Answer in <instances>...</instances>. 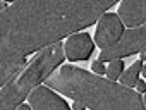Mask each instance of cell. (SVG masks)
<instances>
[{"instance_id": "cell-14", "label": "cell", "mask_w": 146, "mask_h": 110, "mask_svg": "<svg viewBox=\"0 0 146 110\" xmlns=\"http://www.w3.org/2000/svg\"><path fill=\"white\" fill-rule=\"evenodd\" d=\"M72 108H74V110H84V108H86V105H84V103H81V101H76Z\"/></svg>"}, {"instance_id": "cell-1", "label": "cell", "mask_w": 146, "mask_h": 110, "mask_svg": "<svg viewBox=\"0 0 146 110\" xmlns=\"http://www.w3.org/2000/svg\"><path fill=\"white\" fill-rule=\"evenodd\" d=\"M120 0H17L0 11V66L96 23Z\"/></svg>"}, {"instance_id": "cell-16", "label": "cell", "mask_w": 146, "mask_h": 110, "mask_svg": "<svg viewBox=\"0 0 146 110\" xmlns=\"http://www.w3.org/2000/svg\"><path fill=\"white\" fill-rule=\"evenodd\" d=\"M141 60H143V62H146V48L141 52Z\"/></svg>"}, {"instance_id": "cell-5", "label": "cell", "mask_w": 146, "mask_h": 110, "mask_svg": "<svg viewBox=\"0 0 146 110\" xmlns=\"http://www.w3.org/2000/svg\"><path fill=\"white\" fill-rule=\"evenodd\" d=\"M124 34V23L119 17V14L113 12H103L98 19V28H96V46L108 48L113 43H117L120 40V36Z\"/></svg>"}, {"instance_id": "cell-6", "label": "cell", "mask_w": 146, "mask_h": 110, "mask_svg": "<svg viewBox=\"0 0 146 110\" xmlns=\"http://www.w3.org/2000/svg\"><path fill=\"white\" fill-rule=\"evenodd\" d=\"M93 48L95 43L91 41L88 33L70 34L64 43V53L69 60H88Z\"/></svg>"}, {"instance_id": "cell-2", "label": "cell", "mask_w": 146, "mask_h": 110, "mask_svg": "<svg viewBox=\"0 0 146 110\" xmlns=\"http://www.w3.org/2000/svg\"><path fill=\"white\" fill-rule=\"evenodd\" d=\"M45 84L60 91L72 98L74 101H81L86 108L93 110H110V108H127V110H141L144 108L143 98L139 93L117 84L112 79H103L100 74H90L74 66H64L58 71H52Z\"/></svg>"}, {"instance_id": "cell-19", "label": "cell", "mask_w": 146, "mask_h": 110, "mask_svg": "<svg viewBox=\"0 0 146 110\" xmlns=\"http://www.w3.org/2000/svg\"><path fill=\"white\" fill-rule=\"evenodd\" d=\"M143 103H144V108H146V96H144V100H143Z\"/></svg>"}, {"instance_id": "cell-7", "label": "cell", "mask_w": 146, "mask_h": 110, "mask_svg": "<svg viewBox=\"0 0 146 110\" xmlns=\"http://www.w3.org/2000/svg\"><path fill=\"white\" fill-rule=\"evenodd\" d=\"M29 105L35 110H69V105L53 91H50V88L45 86L35 88L31 91Z\"/></svg>"}, {"instance_id": "cell-13", "label": "cell", "mask_w": 146, "mask_h": 110, "mask_svg": "<svg viewBox=\"0 0 146 110\" xmlns=\"http://www.w3.org/2000/svg\"><path fill=\"white\" fill-rule=\"evenodd\" d=\"M134 86L137 88V91L146 93V81H136V84H134Z\"/></svg>"}, {"instance_id": "cell-17", "label": "cell", "mask_w": 146, "mask_h": 110, "mask_svg": "<svg viewBox=\"0 0 146 110\" xmlns=\"http://www.w3.org/2000/svg\"><path fill=\"white\" fill-rule=\"evenodd\" d=\"M7 5H5V2H2V0H0V11H4Z\"/></svg>"}, {"instance_id": "cell-9", "label": "cell", "mask_w": 146, "mask_h": 110, "mask_svg": "<svg viewBox=\"0 0 146 110\" xmlns=\"http://www.w3.org/2000/svg\"><path fill=\"white\" fill-rule=\"evenodd\" d=\"M24 67H26V57H19L16 60L2 64L0 66V88L5 86L9 81H12Z\"/></svg>"}, {"instance_id": "cell-15", "label": "cell", "mask_w": 146, "mask_h": 110, "mask_svg": "<svg viewBox=\"0 0 146 110\" xmlns=\"http://www.w3.org/2000/svg\"><path fill=\"white\" fill-rule=\"evenodd\" d=\"M17 108H19V110H29V108H31V105H28V103H19V105H17Z\"/></svg>"}, {"instance_id": "cell-10", "label": "cell", "mask_w": 146, "mask_h": 110, "mask_svg": "<svg viewBox=\"0 0 146 110\" xmlns=\"http://www.w3.org/2000/svg\"><path fill=\"white\" fill-rule=\"evenodd\" d=\"M141 67H143V60H137V62H134L127 71H124V74H120L119 78H120V83L124 84V86H134L136 84V81H137V76L141 74Z\"/></svg>"}, {"instance_id": "cell-4", "label": "cell", "mask_w": 146, "mask_h": 110, "mask_svg": "<svg viewBox=\"0 0 146 110\" xmlns=\"http://www.w3.org/2000/svg\"><path fill=\"white\" fill-rule=\"evenodd\" d=\"M146 48V23L143 26H137L136 29L125 31L117 43H113L108 48H103L100 53V62H110L113 59L129 57L132 53L143 52Z\"/></svg>"}, {"instance_id": "cell-12", "label": "cell", "mask_w": 146, "mask_h": 110, "mask_svg": "<svg viewBox=\"0 0 146 110\" xmlns=\"http://www.w3.org/2000/svg\"><path fill=\"white\" fill-rule=\"evenodd\" d=\"M105 66H103V62H100V60H96V62H93L91 64V71H95V74H105Z\"/></svg>"}, {"instance_id": "cell-11", "label": "cell", "mask_w": 146, "mask_h": 110, "mask_svg": "<svg viewBox=\"0 0 146 110\" xmlns=\"http://www.w3.org/2000/svg\"><path fill=\"white\" fill-rule=\"evenodd\" d=\"M122 71H124V62L120 59H113V60H110V66L105 69V74L108 76V79L115 81V79H119Z\"/></svg>"}, {"instance_id": "cell-18", "label": "cell", "mask_w": 146, "mask_h": 110, "mask_svg": "<svg viewBox=\"0 0 146 110\" xmlns=\"http://www.w3.org/2000/svg\"><path fill=\"white\" fill-rule=\"evenodd\" d=\"M141 74L146 78V66H143V67H141Z\"/></svg>"}, {"instance_id": "cell-8", "label": "cell", "mask_w": 146, "mask_h": 110, "mask_svg": "<svg viewBox=\"0 0 146 110\" xmlns=\"http://www.w3.org/2000/svg\"><path fill=\"white\" fill-rule=\"evenodd\" d=\"M119 17L129 28H136L146 21V0H122Z\"/></svg>"}, {"instance_id": "cell-20", "label": "cell", "mask_w": 146, "mask_h": 110, "mask_svg": "<svg viewBox=\"0 0 146 110\" xmlns=\"http://www.w3.org/2000/svg\"><path fill=\"white\" fill-rule=\"evenodd\" d=\"M4 2H14V0H4Z\"/></svg>"}, {"instance_id": "cell-3", "label": "cell", "mask_w": 146, "mask_h": 110, "mask_svg": "<svg viewBox=\"0 0 146 110\" xmlns=\"http://www.w3.org/2000/svg\"><path fill=\"white\" fill-rule=\"evenodd\" d=\"M64 59H65L64 43L60 41H55L41 48L23 74L19 72L12 81L2 86V89H0V110L17 108V105L24 98H28V93H31L41 81H45L46 76L52 71H55V67L60 66Z\"/></svg>"}]
</instances>
